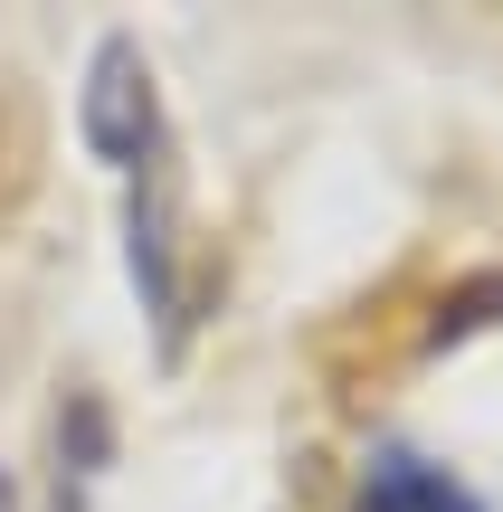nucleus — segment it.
<instances>
[{"instance_id": "f257e3e1", "label": "nucleus", "mask_w": 503, "mask_h": 512, "mask_svg": "<svg viewBox=\"0 0 503 512\" xmlns=\"http://www.w3.org/2000/svg\"><path fill=\"white\" fill-rule=\"evenodd\" d=\"M76 133H86L95 162L143 171L162 152V86H152V57L133 29H105L86 57V86H76Z\"/></svg>"}, {"instance_id": "f03ea898", "label": "nucleus", "mask_w": 503, "mask_h": 512, "mask_svg": "<svg viewBox=\"0 0 503 512\" xmlns=\"http://www.w3.org/2000/svg\"><path fill=\"white\" fill-rule=\"evenodd\" d=\"M124 238H133V294H143L152 332H162V351H181V171H171V143L133 171Z\"/></svg>"}, {"instance_id": "7ed1b4c3", "label": "nucleus", "mask_w": 503, "mask_h": 512, "mask_svg": "<svg viewBox=\"0 0 503 512\" xmlns=\"http://www.w3.org/2000/svg\"><path fill=\"white\" fill-rule=\"evenodd\" d=\"M352 512H485V503H475L447 465H428V456H409V446H390V456H371V475H361V503H352Z\"/></svg>"}, {"instance_id": "20e7f679", "label": "nucleus", "mask_w": 503, "mask_h": 512, "mask_svg": "<svg viewBox=\"0 0 503 512\" xmlns=\"http://www.w3.org/2000/svg\"><path fill=\"white\" fill-rule=\"evenodd\" d=\"M0 512H19V484H10V475H0Z\"/></svg>"}]
</instances>
